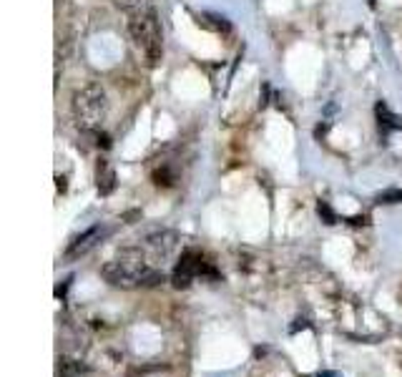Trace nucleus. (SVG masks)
I'll use <instances>...</instances> for the list:
<instances>
[{"label": "nucleus", "instance_id": "obj_12", "mask_svg": "<svg viewBox=\"0 0 402 377\" xmlns=\"http://www.w3.org/2000/svg\"><path fill=\"white\" fill-rule=\"evenodd\" d=\"M199 23H204L206 28L211 30H229V23L224 15H216V13H204V20H199Z\"/></svg>", "mask_w": 402, "mask_h": 377}, {"label": "nucleus", "instance_id": "obj_15", "mask_svg": "<svg viewBox=\"0 0 402 377\" xmlns=\"http://www.w3.org/2000/svg\"><path fill=\"white\" fill-rule=\"evenodd\" d=\"M68 284H70V279H65L63 284H58V287H56V297H63V295H65V289H68Z\"/></svg>", "mask_w": 402, "mask_h": 377}, {"label": "nucleus", "instance_id": "obj_3", "mask_svg": "<svg viewBox=\"0 0 402 377\" xmlns=\"http://www.w3.org/2000/svg\"><path fill=\"white\" fill-rule=\"evenodd\" d=\"M129 33L136 41V46L144 51L149 65H158L163 56V33L161 23H158L156 11L136 13L129 18Z\"/></svg>", "mask_w": 402, "mask_h": 377}, {"label": "nucleus", "instance_id": "obj_14", "mask_svg": "<svg viewBox=\"0 0 402 377\" xmlns=\"http://www.w3.org/2000/svg\"><path fill=\"white\" fill-rule=\"evenodd\" d=\"M317 214L325 219V224H337V214L332 212V207H329L327 201H320V204H317Z\"/></svg>", "mask_w": 402, "mask_h": 377}, {"label": "nucleus", "instance_id": "obj_2", "mask_svg": "<svg viewBox=\"0 0 402 377\" xmlns=\"http://www.w3.org/2000/svg\"><path fill=\"white\" fill-rule=\"evenodd\" d=\"M70 106H73V113L81 124V131L101 129L106 113H108V96H106L101 83H86L73 94Z\"/></svg>", "mask_w": 402, "mask_h": 377}, {"label": "nucleus", "instance_id": "obj_8", "mask_svg": "<svg viewBox=\"0 0 402 377\" xmlns=\"http://www.w3.org/2000/svg\"><path fill=\"white\" fill-rule=\"evenodd\" d=\"M86 372V365H81L78 359L58 357L56 359V377H78Z\"/></svg>", "mask_w": 402, "mask_h": 377}, {"label": "nucleus", "instance_id": "obj_1", "mask_svg": "<svg viewBox=\"0 0 402 377\" xmlns=\"http://www.w3.org/2000/svg\"><path fill=\"white\" fill-rule=\"evenodd\" d=\"M153 267H149L146 254L139 247H123L113 260H108L101 267V277L108 284H113V287L136 289L144 284L146 274Z\"/></svg>", "mask_w": 402, "mask_h": 377}, {"label": "nucleus", "instance_id": "obj_9", "mask_svg": "<svg viewBox=\"0 0 402 377\" xmlns=\"http://www.w3.org/2000/svg\"><path fill=\"white\" fill-rule=\"evenodd\" d=\"M377 121H379V131L382 134H387L390 129H402V118H397L395 113H390V108L385 106V103H377Z\"/></svg>", "mask_w": 402, "mask_h": 377}, {"label": "nucleus", "instance_id": "obj_6", "mask_svg": "<svg viewBox=\"0 0 402 377\" xmlns=\"http://www.w3.org/2000/svg\"><path fill=\"white\" fill-rule=\"evenodd\" d=\"M146 247L151 249L156 257L166 260V257H171L174 249L179 247V234H176V231H169V229L151 231V234L146 236Z\"/></svg>", "mask_w": 402, "mask_h": 377}, {"label": "nucleus", "instance_id": "obj_17", "mask_svg": "<svg viewBox=\"0 0 402 377\" xmlns=\"http://www.w3.org/2000/svg\"><path fill=\"white\" fill-rule=\"evenodd\" d=\"M317 377H342V375H339V372H334V370H322Z\"/></svg>", "mask_w": 402, "mask_h": 377}, {"label": "nucleus", "instance_id": "obj_7", "mask_svg": "<svg viewBox=\"0 0 402 377\" xmlns=\"http://www.w3.org/2000/svg\"><path fill=\"white\" fill-rule=\"evenodd\" d=\"M113 188H116V171L106 164V161H101L99 164V194L108 196Z\"/></svg>", "mask_w": 402, "mask_h": 377}, {"label": "nucleus", "instance_id": "obj_10", "mask_svg": "<svg viewBox=\"0 0 402 377\" xmlns=\"http://www.w3.org/2000/svg\"><path fill=\"white\" fill-rule=\"evenodd\" d=\"M121 11H126L129 15H136V13H146V11H153L151 0H113Z\"/></svg>", "mask_w": 402, "mask_h": 377}, {"label": "nucleus", "instance_id": "obj_16", "mask_svg": "<svg viewBox=\"0 0 402 377\" xmlns=\"http://www.w3.org/2000/svg\"><path fill=\"white\" fill-rule=\"evenodd\" d=\"M56 186H58V191L63 194L65 186H68V184H65V177H56Z\"/></svg>", "mask_w": 402, "mask_h": 377}, {"label": "nucleus", "instance_id": "obj_13", "mask_svg": "<svg viewBox=\"0 0 402 377\" xmlns=\"http://www.w3.org/2000/svg\"><path fill=\"white\" fill-rule=\"evenodd\" d=\"M379 204H402V191L400 188H387L377 196Z\"/></svg>", "mask_w": 402, "mask_h": 377}, {"label": "nucleus", "instance_id": "obj_4", "mask_svg": "<svg viewBox=\"0 0 402 377\" xmlns=\"http://www.w3.org/2000/svg\"><path fill=\"white\" fill-rule=\"evenodd\" d=\"M199 274H201V277H216L214 267L204 260V254L196 252V249H187V252L181 254L174 274H171V284H174L176 289H187L191 287V282Z\"/></svg>", "mask_w": 402, "mask_h": 377}, {"label": "nucleus", "instance_id": "obj_11", "mask_svg": "<svg viewBox=\"0 0 402 377\" xmlns=\"http://www.w3.org/2000/svg\"><path fill=\"white\" fill-rule=\"evenodd\" d=\"M151 179H153V184H156V186H161V188H169V186H174V184H176V174L169 169V166H161V169H156L151 174Z\"/></svg>", "mask_w": 402, "mask_h": 377}, {"label": "nucleus", "instance_id": "obj_18", "mask_svg": "<svg viewBox=\"0 0 402 377\" xmlns=\"http://www.w3.org/2000/svg\"><path fill=\"white\" fill-rule=\"evenodd\" d=\"M299 327H302V330H304V327H309V322H307V319H297V324H294V327H291V332H297Z\"/></svg>", "mask_w": 402, "mask_h": 377}, {"label": "nucleus", "instance_id": "obj_5", "mask_svg": "<svg viewBox=\"0 0 402 377\" xmlns=\"http://www.w3.org/2000/svg\"><path fill=\"white\" fill-rule=\"evenodd\" d=\"M103 234H106V229L101 224L91 226V229H86L83 234H78L76 239L68 244V249H65V260L73 262V260H78V257H83V254H88L101 239H103Z\"/></svg>", "mask_w": 402, "mask_h": 377}]
</instances>
